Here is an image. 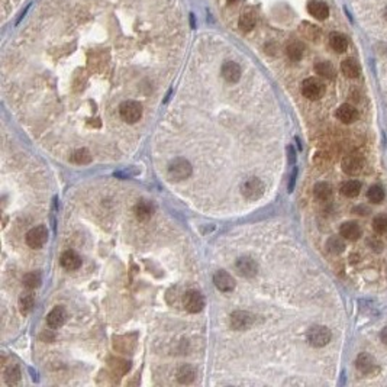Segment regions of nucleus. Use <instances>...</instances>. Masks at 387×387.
<instances>
[{"label": "nucleus", "mask_w": 387, "mask_h": 387, "mask_svg": "<svg viewBox=\"0 0 387 387\" xmlns=\"http://www.w3.org/2000/svg\"><path fill=\"white\" fill-rule=\"evenodd\" d=\"M193 167L190 164L189 160L186 158H174L170 164H168V177L173 181H181V180L189 179L192 176Z\"/></svg>", "instance_id": "obj_1"}, {"label": "nucleus", "mask_w": 387, "mask_h": 387, "mask_svg": "<svg viewBox=\"0 0 387 387\" xmlns=\"http://www.w3.org/2000/svg\"><path fill=\"white\" fill-rule=\"evenodd\" d=\"M331 338V331L323 325H313L307 329V333H306V339H307L309 345L315 346V348H322V346L328 345Z\"/></svg>", "instance_id": "obj_2"}, {"label": "nucleus", "mask_w": 387, "mask_h": 387, "mask_svg": "<svg viewBox=\"0 0 387 387\" xmlns=\"http://www.w3.org/2000/svg\"><path fill=\"white\" fill-rule=\"evenodd\" d=\"M119 115L126 124H137L142 116V105L135 100H126L119 106Z\"/></svg>", "instance_id": "obj_3"}, {"label": "nucleus", "mask_w": 387, "mask_h": 387, "mask_svg": "<svg viewBox=\"0 0 387 387\" xmlns=\"http://www.w3.org/2000/svg\"><path fill=\"white\" fill-rule=\"evenodd\" d=\"M302 95L309 100H319L325 95V84L319 79L309 77L302 83Z\"/></svg>", "instance_id": "obj_4"}, {"label": "nucleus", "mask_w": 387, "mask_h": 387, "mask_svg": "<svg viewBox=\"0 0 387 387\" xmlns=\"http://www.w3.org/2000/svg\"><path fill=\"white\" fill-rule=\"evenodd\" d=\"M265 186L260 179L252 177L248 179L242 186H241V193L247 200H257L264 194Z\"/></svg>", "instance_id": "obj_5"}, {"label": "nucleus", "mask_w": 387, "mask_h": 387, "mask_svg": "<svg viewBox=\"0 0 387 387\" xmlns=\"http://www.w3.org/2000/svg\"><path fill=\"white\" fill-rule=\"evenodd\" d=\"M28 247L34 249H40L42 248L47 241H48V229L44 226V225H40V226H35L29 231L27 234V238H25Z\"/></svg>", "instance_id": "obj_6"}, {"label": "nucleus", "mask_w": 387, "mask_h": 387, "mask_svg": "<svg viewBox=\"0 0 387 387\" xmlns=\"http://www.w3.org/2000/svg\"><path fill=\"white\" fill-rule=\"evenodd\" d=\"M184 309L190 313H199L205 307V297L200 291L189 290L183 297Z\"/></svg>", "instance_id": "obj_7"}, {"label": "nucleus", "mask_w": 387, "mask_h": 387, "mask_svg": "<svg viewBox=\"0 0 387 387\" xmlns=\"http://www.w3.org/2000/svg\"><path fill=\"white\" fill-rule=\"evenodd\" d=\"M341 167L346 176H358L364 170V158L358 154H349L344 157Z\"/></svg>", "instance_id": "obj_8"}, {"label": "nucleus", "mask_w": 387, "mask_h": 387, "mask_svg": "<svg viewBox=\"0 0 387 387\" xmlns=\"http://www.w3.org/2000/svg\"><path fill=\"white\" fill-rule=\"evenodd\" d=\"M255 322V316L251 315L249 312L244 310H236L231 315V326L235 331H244L252 326V323Z\"/></svg>", "instance_id": "obj_9"}, {"label": "nucleus", "mask_w": 387, "mask_h": 387, "mask_svg": "<svg viewBox=\"0 0 387 387\" xmlns=\"http://www.w3.org/2000/svg\"><path fill=\"white\" fill-rule=\"evenodd\" d=\"M213 283H215L216 289L223 293H228V291H232L235 289V278L225 270H219L215 273Z\"/></svg>", "instance_id": "obj_10"}, {"label": "nucleus", "mask_w": 387, "mask_h": 387, "mask_svg": "<svg viewBox=\"0 0 387 387\" xmlns=\"http://www.w3.org/2000/svg\"><path fill=\"white\" fill-rule=\"evenodd\" d=\"M235 268L238 274L242 277H254L258 273V265L255 263V260H252L251 257H241L238 258L235 263Z\"/></svg>", "instance_id": "obj_11"}, {"label": "nucleus", "mask_w": 387, "mask_h": 387, "mask_svg": "<svg viewBox=\"0 0 387 387\" xmlns=\"http://www.w3.org/2000/svg\"><path fill=\"white\" fill-rule=\"evenodd\" d=\"M67 320V312L63 306H56L48 315H47V325L51 329H58L61 328Z\"/></svg>", "instance_id": "obj_12"}, {"label": "nucleus", "mask_w": 387, "mask_h": 387, "mask_svg": "<svg viewBox=\"0 0 387 387\" xmlns=\"http://www.w3.org/2000/svg\"><path fill=\"white\" fill-rule=\"evenodd\" d=\"M335 116H336L342 124H354V122L358 119V111H357L351 103H344V105H341V106L336 109Z\"/></svg>", "instance_id": "obj_13"}, {"label": "nucleus", "mask_w": 387, "mask_h": 387, "mask_svg": "<svg viewBox=\"0 0 387 387\" xmlns=\"http://www.w3.org/2000/svg\"><path fill=\"white\" fill-rule=\"evenodd\" d=\"M60 263L61 265L69 270V271H73V270H79L82 267V257L76 252V251H71V249H67L63 252L61 258H60Z\"/></svg>", "instance_id": "obj_14"}, {"label": "nucleus", "mask_w": 387, "mask_h": 387, "mask_svg": "<svg viewBox=\"0 0 387 387\" xmlns=\"http://www.w3.org/2000/svg\"><path fill=\"white\" fill-rule=\"evenodd\" d=\"M355 367L358 368L359 373L367 374H373L375 370H377V365H375V361L371 355H368L367 352H361L357 359H355Z\"/></svg>", "instance_id": "obj_15"}, {"label": "nucleus", "mask_w": 387, "mask_h": 387, "mask_svg": "<svg viewBox=\"0 0 387 387\" xmlns=\"http://www.w3.org/2000/svg\"><path fill=\"white\" fill-rule=\"evenodd\" d=\"M307 12L318 21H325L329 16V8L326 3L319 0H310L307 3Z\"/></svg>", "instance_id": "obj_16"}, {"label": "nucleus", "mask_w": 387, "mask_h": 387, "mask_svg": "<svg viewBox=\"0 0 387 387\" xmlns=\"http://www.w3.org/2000/svg\"><path fill=\"white\" fill-rule=\"evenodd\" d=\"M134 212H135V216H137L138 221L145 222L151 219V216L155 212V206L150 200H139L138 203L135 205Z\"/></svg>", "instance_id": "obj_17"}, {"label": "nucleus", "mask_w": 387, "mask_h": 387, "mask_svg": "<svg viewBox=\"0 0 387 387\" xmlns=\"http://www.w3.org/2000/svg\"><path fill=\"white\" fill-rule=\"evenodd\" d=\"M222 77L228 83H236L241 79V67L234 61H226L222 66Z\"/></svg>", "instance_id": "obj_18"}, {"label": "nucleus", "mask_w": 387, "mask_h": 387, "mask_svg": "<svg viewBox=\"0 0 387 387\" xmlns=\"http://www.w3.org/2000/svg\"><path fill=\"white\" fill-rule=\"evenodd\" d=\"M339 232H341V235L344 236L345 239H349V241H357V239H359L361 234H362L361 226L358 225V222L355 221L344 222L341 225Z\"/></svg>", "instance_id": "obj_19"}, {"label": "nucleus", "mask_w": 387, "mask_h": 387, "mask_svg": "<svg viewBox=\"0 0 387 387\" xmlns=\"http://www.w3.org/2000/svg\"><path fill=\"white\" fill-rule=\"evenodd\" d=\"M255 24H257L255 11L252 8L244 9V12L239 16V29L244 31V32H251L252 29L255 28Z\"/></svg>", "instance_id": "obj_20"}, {"label": "nucleus", "mask_w": 387, "mask_h": 387, "mask_svg": "<svg viewBox=\"0 0 387 387\" xmlns=\"http://www.w3.org/2000/svg\"><path fill=\"white\" fill-rule=\"evenodd\" d=\"M329 45L335 53H345L348 48V40L339 32H332L329 35Z\"/></svg>", "instance_id": "obj_21"}, {"label": "nucleus", "mask_w": 387, "mask_h": 387, "mask_svg": "<svg viewBox=\"0 0 387 387\" xmlns=\"http://www.w3.org/2000/svg\"><path fill=\"white\" fill-rule=\"evenodd\" d=\"M341 71L342 74L348 77V79H357L361 73V69H359L358 63L352 58H348V60H344L342 64H341Z\"/></svg>", "instance_id": "obj_22"}, {"label": "nucleus", "mask_w": 387, "mask_h": 387, "mask_svg": "<svg viewBox=\"0 0 387 387\" xmlns=\"http://www.w3.org/2000/svg\"><path fill=\"white\" fill-rule=\"evenodd\" d=\"M299 32L309 41H318L320 37V29L310 22H302L299 25Z\"/></svg>", "instance_id": "obj_23"}, {"label": "nucleus", "mask_w": 387, "mask_h": 387, "mask_svg": "<svg viewBox=\"0 0 387 387\" xmlns=\"http://www.w3.org/2000/svg\"><path fill=\"white\" fill-rule=\"evenodd\" d=\"M315 71L320 77L328 79V80H333L336 77V70H335V67L332 66L329 61H319V63H316L315 64Z\"/></svg>", "instance_id": "obj_24"}, {"label": "nucleus", "mask_w": 387, "mask_h": 387, "mask_svg": "<svg viewBox=\"0 0 387 387\" xmlns=\"http://www.w3.org/2000/svg\"><path fill=\"white\" fill-rule=\"evenodd\" d=\"M194 378H196V370L192 365L184 364L177 370V380L181 384H190V383H193Z\"/></svg>", "instance_id": "obj_25"}, {"label": "nucleus", "mask_w": 387, "mask_h": 387, "mask_svg": "<svg viewBox=\"0 0 387 387\" xmlns=\"http://www.w3.org/2000/svg\"><path fill=\"white\" fill-rule=\"evenodd\" d=\"M313 194H315V197H316L318 200L325 202V200L331 199L332 186L329 184V183H326V181L316 183V184H315V187H313Z\"/></svg>", "instance_id": "obj_26"}, {"label": "nucleus", "mask_w": 387, "mask_h": 387, "mask_svg": "<svg viewBox=\"0 0 387 387\" xmlns=\"http://www.w3.org/2000/svg\"><path fill=\"white\" fill-rule=\"evenodd\" d=\"M286 54L287 57L293 60V61H299L302 60V57L304 54V47L302 42L299 41H291L290 44H287L286 47Z\"/></svg>", "instance_id": "obj_27"}, {"label": "nucleus", "mask_w": 387, "mask_h": 387, "mask_svg": "<svg viewBox=\"0 0 387 387\" xmlns=\"http://www.w3.org/2000/svg\"><path fill=\"white\" fill-rule=\"evenodd\" d=\"M361 192V183L358 180H348L342 184L341 187V193L344 194L345 197H357Z\"/></svg>", "instance_id": "obj_28"}, {"label": "nucleus", "mask_w": 387, "mask_h": 387, "mask_svg": "<svg viewBox=\"0 0 387 387\" xmlns=\"http://www.w3.org/2000/svg\"><path fill=\"white\" fill-rule=\"evenodd\" d=\"M326 248L328 251L331 252V254H335V255H338V254H341V252H344V249H345V241H344V236H331L328 241H326Z\"/></svg>", "instance_id": "obj_29"}, {"label": "nucleus", "mask_w": 387, "mask_h": 387, "mask_svg": "<svg viewBox=\"0 0 387 387\" xmlns=\"http://www.w3.org/2000/svg\"><path fill=\"white\" fill-rule=\"evenodd\" d=\"M22 283L24 286L28 289V290H34L37 287H40L42 283V277L38 271H31V273H27L24 278H22Z\"/></svg>", "instance_id": "obj_30"}, {"label": "nucleus", "mask_w": 387, "mask_h": 387, "mask_svg": "<svg viewBox=\"0 0 387 387\" xmlns=\"http://www.w3.org/2000/svg\"><path fill=\"white\" fill-rule=\"evenodd\" d=\"M71 161H73L74 164H79V166L90 164V163H92V154H90L89 150H86V148L77 150V151L73 152V155H71Z\"/></svg>", "instance_id": "obj_31"}, {"label": "nucleus", "mask_w": 387, "mask_h": 387, "mask_svg": "<svg viewBox=\"0 0 387 387\" xmlns=\"http://www.w3.org/2000/svg\"><path fill=\"white\" fill-rule=\"evenodd\" d=\"M384 196H386L384 189L378 184H373L367 192V199L373 203H381L384 200Z\"/></svg>", "instance_id": "obj_32"}, {"label": "nucleus", "mask_w": 387, "mask_h": 387, "mask_svg": "<svg viewBox=\"0 0 387 387\" xmlns=\"http://www.w3.org/2000/svg\"><path fill=\"white\" fill-rule=\"evenodd\" d=\"M34 304H35V297H34V294L32 293H22V296H21V299H19V307H21V312L24 313V315H28L29 312L32 310V307H34Z\"/></svg>", "instance_id": "obj_33"}, {"label": "nucleus", "mask_w": 387, "mask_h": 387, "mask_svg": "<svg viewBox=\"0 0 387 387\" xmlns=\"http://www.w3.org/2000/svg\"><path fill=\"white\" fill-rule=\"evenodd\" d=\"M5 380H6V383H8L9 386H14V384H16V383L21 380V370H19V367H18L16 364H12V365H9V367L6 368V371H5Z\"/></svg>", "instance_id": "obj_34"}, {"label": "nucleus", "mask_w": 387, "mask_h": 387, "mask_svg": "<svg viewBox=\"0 0 387 387\" xmlns=\"http://www.w3.org/2000/svg\"><path fill=\"white\" fill-rule=\"evenodd\" d=\"M373 229L377 234H386L387 232V216L386 215H377L373 219Z\"/></svg>", "instance_id": "obj_35"}, {"label": "nucleus", "mask_w": 387, "mask_h": 387, "mask_svg": "<svg viewBox=\"0 0 387 387\" xmlns=\"http://www.w3.org/2000/svg\"><path fill=\"white\" fill-rule=\"evenodd\" d=\"M368 247H370L371 251H374V252H381V251H383V242H381L378 238L371 236V238L368 239Z\"/></svg>", "instance_id": "obj_36"}, {"label": "nucleus", "mask_w": 387, "mask_h": 387, "mask_svg": "<svg viewBox=\"0 0 387 387\" xmlns=\"http://www.w3.org/2000/svg\"><path fill=\"white\" fill-rule=\"evenodd\" d=\"M354 213L361 215V216H367V215L370 213V208H367V206H364V205H359L357 208H354Z\"/></svg>", "instance_id": "obj_37"}, {"label": "nucleus", "mask_w": 387, "mask_h": 387, "mask_svg": "<svg viewBox=\"0 0 387 387\" xmlns=\"http://www.w3.org/2000/svg\"><path fill=\"white\" fill-rule=\"evenodd\" d=\"M380 341L383 342V345L387 346V326H384L380 332Z\"/></svg>", "instance_id": "obj_38"}, {"label": "nucleus", "mask_w": 387, "mask_h": 387, "mask_svg": "<svg viewBox=\"0 0 387 387\" xmlns=\"http://www.w3.org/2000/svg\"><path fill=\"white\" fill-rule=\"evenodd\" d=\"M296 173H297V170L294 168V171H293V174H291L290 184H289V192H293V187H294V180H296Z\"/></svg>", "instance_id": "obj_39"}, {"label": "nucleus", "mask_w": 387, "mask_h": 387, "mask_svg": "<svg viewBox=\"0 0 387 387\" xmlns=\"http://www.w3.org/2000/svg\"><path fill=\"white\" fill-rule=\"evenodd\" d=\"M289 152H290V163H294V151H293V147H289Z\"/></svg>", "instance_id": "obj_40"}, {"label": "nucleus", "mask_w": 387, "mask_h": 387, "mask_svg": "<svg viewBox=\"0 0 387 387\" xmlns=\"http://www.w3.org/2000/svg\"><path fill=\"white\" fill-rule=\"evenodd\" d=\"M383 15H384V19H386V22H387V8H386V9H384V14H383Z\"/></svg>", "instance_id": "obj_41"}, {"label": "nucleus", "mask_w": 387, "mask_h": 387, "mask_svg": "<svg viewBox=\"0 0 387 387\" xmlns=\"http://www.w3.org/2000/svg\"><path fill=\"white\" fill-rule=\"evenodd\" d=\"M236 0H229V3H235Z\"/></svg>", "instance_id": "obj_42"}]
</instances>
